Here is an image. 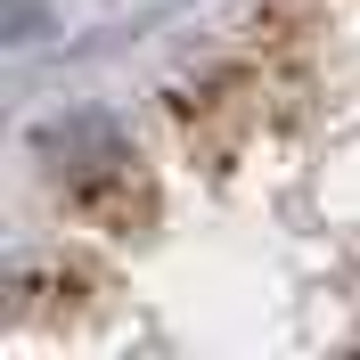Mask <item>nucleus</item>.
Masks as SVG:
<instances>
[{
  "instance_id": "f257e3e1",
  "label": "nucleus",
  "mask_w": 360,
  "mask_h": 360,
  "mask_svg": "<svg viewBox=\"0 0 360 360\" xmlns=\"http://www.w3.org/2000/svg\"><path fill=\"white\" fill-rule=\"evenodd\" d=\"M41 33V0H8V41H33Z\"/></svg>"
}]
</instances>
